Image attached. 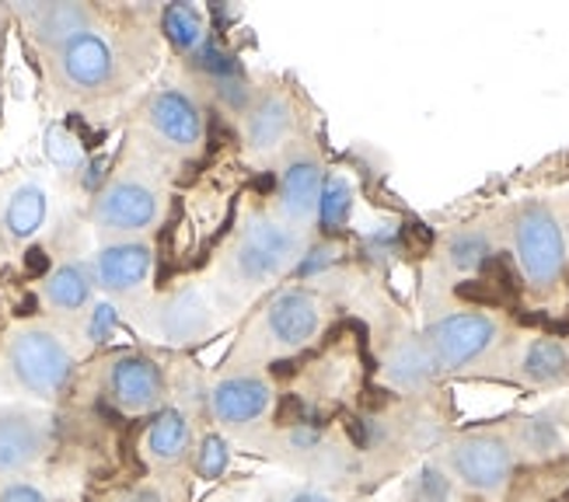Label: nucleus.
<instances>
[{
  "label": "nucleus",
  "mask_w": 569,
  "mask_h": 502,
  "mask_svg": "<svg viewBox=\"0 0 569 502\" xmlns=\"http://www.w3.org/2000/svg\"><path fill=\"white\" fill-rule=\"evenodd\" d=\"M8 363L14 381L36 398H57L73 373L70 349L46 329H21L8 345Z\"/></svg>",
  "instance_id": "1"
},
{
  "label": "nucleus",
  "mask_w": 569,
  "mask_h": 502,
  "mask_svg": "<svg viewBox=\"0 0 569 502\" xmlns=\"http://www.w3.org/2000/svg\"><path fill=\"white\" fill-rule=\"evenodd\" d=\"M513 248H517V262H521L525 275L538 290H546L559 280V272L566 265V238L559 220L546 207H528L517 217Z\"/></svg>",
  "instance_id": "2"
},
{
  "label": "nucleus",
  "mask_w": 569,
  "mask_h": 502,
  "mask_svg": "<svg viewBox=\"0 0 569 502\" xmlns=\"http://www.w3.org/2000/svg\"><path fill=\"white\" fill-rule=\"evenodd\" d=\"M293 262H297V238L283 223L269 217H252L244 223V231L238 238V251H234V265L244 280L249 283L277 280Z\"/></svg>",
  "instance_id": "3"
},
{
  "label": "nucleus",
  "mask_w": 569,
  "mask_h": 502,
  "mask_svg": "<svg viewBox=\"0 0 569 502\" xmlns=\"http://www.w3.org/2000/svg\"><path fill=\"white\" fill-rule=\"evenodd\" d=\"M492 342H497V321H492L489 314H479V311L443 318L423 339L437 370H458L465 363H472L486 353Z\"/></svg>",
  "instance_id": "4"
},
{
  "label": "nucleus",
  "mask_w": 569,
  "mask_h": 502,
  "mask_svg": "<svg viewBox=\"0 0 569 502\" xmlns=\"http://www.w3.org/2000/svg\"><path fill=\"white\" fill-rule=\"evenodd\" d=\"M158 192L140 179H119L106 185L94 199V220L102 231L112 234H137L158 220Z\"/></svg>",
  "instance_id": "5"
},
{
  "label": "nucleus",
  "mask_w": 569,
  "mask_h": 502,
  "mask_svg": "<svg viewBox=\"0 0 569 502\" xmlns=\"http://www.w3.org/2000/svg\"><path fill=\"white\" fill-rule=\"evenodd\" d=\"M451 468L468 489L497 492L510 479L513 454H510L507 440L489 436V433H476V436H465L451 446Z\"/></svg>",
  "instance_id": "6"
},
{
  "label": "nucleus",
  "mask_w": 569,
  "mask_h": 502,
  "mask_svg": "<svg viewBox=\"0 0 569 502\" xmlns=\"http://www.w3.org/2000/svg\"><path fill=\"white\" fill-rule=\"evenodd\" d=\"M109 394L127 412H151L164 398V376L154 360L147 357H119L109 367Z\"/></svg>",
  "instance_id": "7"
},
{
  "label": "nucleus",
  "mask_w": 569,
  "mask_h": 502,
  "mask_svg": "<svg viewBox=\"0 0 569 502\" xmlns=\"http://www.w3.org/2000/svg\"><path fill=\"white\" fill-rule=\"evenodd\" d=\"M269 405H273V391H269L262 376H252V373L224 376V381L210 391V412L224 425H249L262 419Z\"/></svg>",
  "instance_id": "8"
},
{
  "label": "nucleus",
  "mask_w": 569,
  "mask_h": 502,
  "mask_svg": "<svg viewBox=\"0 0 569 502\" xmlns=\"http://www.w3.org/2000/svg\"><path fill=\"white\" fill-rule=\"evenodd\" d=\"M46 454V430L29 412L0 409V474H18Z\"/></svg>",
  "instance_id": "9"
},
{
  "label": "nucleus",
  "mask_w": 569,
  "mask_h": 502,
  "mask_svg": "<svg viewBox=\"0 0 569 502\" xmlns=\"http://www.w3.org/2000/svg\"><path fill=\"white\" fill-rule=\"evenodd\" d=\"M266 329L273 335V342L287 349L308 345L318 332V300L305 290L280 293L266 311Z\"/></svg>",
  "instance_id": "10"
},
{
  "label": "nucleus",
  "mask_w": 569,
  "mask_h": 502,
  "mask_svg": "<svg viewBox=\"0 0 569 502\" xmlns=\"http://www.w3.org/2000/svg\"><path fill=\"white\" fill-rule=\"evenodd\" d=\"M154 133L164 137L176 147H196L203 137V116L200 106L192 102L186 91H161L151 98V109H147Z\"/></svg>",
  "instance_id": "11"
},
{
  "label": "nucleus",
  "mask_w": 569,
  "mask_h": 502,
  "mask_svg": "<svg viewBox=\"0 0 569 502\" xmlns=\"http://www.w3.org/2000/svg\"><path fill=\"white\" fill-rule=\"evenodd\" d=\"M60 70L73 88H102L112 78L116 60L102 36L84 32L81 39L60 49Z\"/></svg>",
  "instance_id": "12"
},
{
  "label": "nucleus",
  "mask_w": 569,
  "mask_h": 502,
  "mask_svg": "<svg viewBox=\"0 0 569 502\" xmlns=\"http://www.w3.org/2000/svg\"><path fill=\"white\" fill-rule=\"evenodd\" d=\"M147 272H151V248L140 241H122L98 251L94 259V280L112 293L137 290Z\"/></svg>",
  "instance_id": "13"
},
{
  "label": "nucleus",
  "mask_w": 569,
  "mask_h": 502,
  "mask_svg": "<svg viewBox=\"0 0 569 502\" xmlns=\"http://www.w3.org/2000/svg\"><path fill=\"white\" fill-rule=\"evenodd\" d=\"M21 14L29 18L32 32L42 46L63 49L73 39L91 32V14L81 4H36V8H21Z\"/></svg>",
  "instance_id": "14"
},
{
  "label": "nucleus",
  "mask_w": 569,
  "mask_h": 502,
  "mask_svg": "<svg viewBox=\"0 0 569 502\" xmlns=\"http://www.w3.org/2000/svg\"><path fill=\"white\" fill-rule=\"evenodd\" d=\"M321 168L315 161H290L280 182V210L290 223H308L318 213L321 199Z\"/></svg>",
  "instance_id": "15"
},
{
  "label": "nucleus",
  "mask_w": 569,
  "mask_h": 502,
  "mask_svg": "<svg viewBox=\"0 0 569 502\" xmlns=\"http://www.w3.org/2000/svg\"><path fill=\"white\" fill-rule=\"evenodd\" d=\"M207 329H210V308L196 290L171 297L161 311V332L168 342H192V339H200Z\"/></svg>",
  "instance_id": "16"
},
{
  "label": "nucleus",
  "mask_w": 569,
  "mask_h": 502,
  "mask_svg": "<svg viewBox=\"0 0 569 502\" xmlns=\"http://www.w3.org/2000/svg\"><path fill=\"white\" fill-rule=\"evenodd\" d=\"M189 443H192V425L179 409L158 412L154 422H151V430H147V450H151V458L161 461V464L186 458Z\"/></svg>",
  "instance_id": "17"
},
{
  "label": "nucleus",
  "mask_w": 569,
  "mask_h": 502,
  "mask_svg": "<svg viewBox=\"0 0 569 502\" xmlns=\"http://www.w3.org/2000/svg\"><path fill=\"white\" fill-rule=\"evenodd\" d=\"M46 210H49V199H46V189L36 185V182H24L11 192L8 199V210H4V228L11 238L24 241L32 238L42 220H46Z\"/></svg>",
  "instance_id": "18"
},
{
  "label": "nucleus",
  "mask_w": 569,
  "mask_h": 502,
  "mask_svg": "<svg viewBox=\"0 0 569 502\" xmlns=\"http://www.w3.org/2000/svg\"><path fill=\"white\" fill-rule=\"evenodd\" d=\"M46 300L60 311H81L91 300V275L81 265H60L46 275Z\"/></svg>",
  "instance_id": "19"
},
{
  "label": "nucleus",
  "mask_w": 569,
  "mask_h": 502,
  "mask_svg": "<svg viewBox=\"0 0 569 502\" xmlns=\"http://www.w3.org/2000/svg\"><path fill=\"white\" fill-rule=\"evenodd\" d=\"M287 130H290V106L277 94L262 98L249 116V143L256 150H269L287 137Z\"/></svg>",
  "instance_id": "20"
},
{
  "label": "nucleus",
  "mask_w": 569,
  "mask_h": 502,
  "mask_svg": "<svg viewBox=\"0 0 569 502\" xmlns=\"http://www.w3.org/2000/svg\"><path fill=\"white\" fill-rule=\"evenodd\" d=\"M569 370V357H566V349L562 342L556 339H538L528 345V353H525V376L535 384H556L562 381Z\"/></svg>",
  "instance_id": "21"
},
{
  "label": "nucleus",
  "mask_w": 569,
  "mask_h": 502,
  "mask_svg": "<svg viewBox=\"0 0 569 502\" xmlns=\"http://www.w3.org/2000/svg\"><path fill=\"white\" fill-rule=\"evenodd\" d=\"M433 360H430V353H427V345L423 342H406V345H399L391 353V360H388V376L399 388H419V384H427L430 376H433Z\"/></svg>",
  "instance_id": "22"
},
{
  "label": "nucleus",
  "mask_w": 569,
  "mask_h": 502,
  "mask_svg": "<svg viewBox=\"0 0 569 502\" xmlns=\"http://www.w3.org/2000/svg\"><path fill=\"white\" fill-rule=\"evenodd\" d=\"M164 36L176 42L186 53H196L203 42H207V24H203V14L196 11L192 4H171L164 8Z\"/></svg>",
  "instance_id": "23"
},
{
  "label": "nucleus",
  "mask_w": 569,
  "mask_h": 502,
  "mask_svg": "<svg viewBox=\"0 0 569 502\" xmlns=\"http://www.w3.org/2000/svg\"><path fill=\"white\" fill-rule=\"evenodd\" d=\"M353 213V185L346 179H329L321 185V199H318V220L326 231H339L346 228V220Z\"/></svg>",
  "instance_id": "24"
},
{
  "label": "nucleus",
  "mask_w": 569,
  "mask_h": 502,
  "mask_svg": "<svg viewBox=\"0 0 569 502\" xmlns=\"http://www.w3.org/2000/svg\"><path fill=\"white\" fill-rule=\"evenodd\" d=\"M46 158L60 171H78L84 164V143L73 137L67 126H49L46 130Z\"/></svg>",
  "instance_id": "25"
},
{
  "label": "nucleus",
  "mask_w": 569,
  "mask_h": 502,
  "mask_svg": "<svg viewBox=\"0 0 569 502\" xmlns=\"http://www.w3.org/2000/svg\"><path fill=\"white\" fill-rule=\"evenodd\" d=\"M489 259V244H486V238L482 234H476V231H468V234H458L455 241H451V265L455 269H482V262Z\"/></svg>",
  "instance_id": "26"
},
{
  "label": "nucleus",
  "mask_w": 569,
  "mask_h": 502,
  "mask_svg": "<svg viewBox=\"0 0 569 502\" xmlns=\"http://www.w3.org/2000/svg\"><path fill=\"white\" fill-rule=\"evenodd\" d=\"M231 464V454H228V443L220 440V436H207L203 446H200V454H196V471H200V479H220V474L228 471Z\"/></svg>",
  "instance_id": "27"
},
{
  "label": "nucleus",
  "mask_w": 569,
  "mask_h": 502,
  "mask_svg": "<svg viewBox=\"0 0 569 502\" xmlns=\"http://www.w3.org/2000/svg\"><path fill=\"white\" fill-rule=\"evenodd\" d=\"M412 502H451V482L443 479L440 468H423L416 474Z\"/></svg>",
  "instance_id": "28"
},
{
  "label": "nucleus",
  "mask_w": 569,
  "mask_h": 502,
  "mask_svg": "<svg viewBox=\"0 0 569 502\" xmlns=\"http://www.w3.org/2000/svg\"><path fill=\"white\" fill-rule=\"evenodd\" d=\"M196 67H203L207 73H213L217 81H231L234 70H238L234 60L220 46H213V42H203L200 49H196Z\"/></svg>",
  "instance_id": "29"
},
{
  "label": "nucleus",
  "mask_w": 569,
  "mask_h": 502,
  "mask_svg": "<svg viewBox=\"0 0 569 502\" xmlns=\"http://www.w3.org/2000/svg\"><path fill=\"white\" fill-rule=\"evenodd\" d=\"M112 332H116V308H112V304H98V308L91 311L88 335H91L94 342H106Z\"/></svg>",
  "instance_id": "30"
},
{
  "label": "nucleus",
  "mask_w": 569,
  "mask_h": 502,
  "mask_svg": "<svg viewBox=\"0 0 569 502\" xmlns=\"http://www.w3.org/2000/svg\"><path fill=\"white\" fill-rule=\"evenodd\" d=\"M458 297L465 300H479V304H503V297L492 290L486 280H472V283H461L458 287Z\"/></svg>",
  "instance_id": "31"
},
{
  "label": "nucleus",
  "mask_w": 569,
  "mask_h": 502,
  "mask_svg": "<svg viewBox=\"0 0 569 502\" xmlns=\"http://www.w3.org/2000/svg\"><path fill=\"white\" fill-rule=\"evenodd\" d=\"M0 502H46L42 489L29 485V482H11L0 489Z\"/></svg>",
  "instance_id": "32"
},
{
  "label": "nucleus",
  "mask_w": 569,
  "mask_h": 502,
  "mask_svg": "<svg viewBox=\"0 0 569 502\" xmlns=\"http://www.w3.org/2000/svg\"><path fill=\"white\" fill-rule=\"evenodd\" d=\"M315 259H308L305 265H301V272H315V269H321V265H329L332 262V251L329 248H318V251H311Z\"/></svg>",
  "instance_id": "33"
},
{
  "label": "nucleus",
  "mask_w": 569,
  "mask_h": 502,
  "mask_svg": "<svg viewBox=\"0 0 569 502\" xmlns=\"http://www.w3.org/2000/svg\"><path fill=\"white\" fill-rule=\"evenodd\" d=\"M24 265H29V272L42 275V272H46V265H49L46 251H42V248H32V251H29V259H24Z\"/></svg>",
  "instance_id": "34"
},
{
  "label": "nucleus",
  "mask_w": 569,
  "mask_h": 502,
  "mask_svg": "<svg viewBox=\"0 0 569 502\" xmlns=\"http://www.w3.org/2000/svg\"><path fill=\"white\" fill-rule=\"evenodd\" d=\"M290 443L293 446H311V443H318V433L315 430H305V425H297V430L290 433Z\"/></svg>",
  "instance_id": "35"
},
{
  "label": "nucleus",
  "mask_w": 569,
  "mask_h": 502,
  "mask_svg": "<svg viewBox=\"0 0 569 502\" xmlns=\"http://www.w3.org/2000/svg\"><path fill=\"white\" fill-rule=\"evenodd\" d=\"M287 502H332V495H326V492H315V489H305V492H293Z\"/></svg>",
  "instance_id": "36"
},
{
  "label": "nucleus",
  "mask_w": 569,
  "mask_h": 502,
  "mask_svg": "<svg viewBox=\"0 0 569 502\" xmlns=\"http://www.w3.org/2000/svg\"><path fill=\"white\" fill-rule=\"evenodd\" d=\"M122 502H161V495L154 489H137V492H130Z\"/></svg>",
  "instance_id": "37"
}]
</instances>
